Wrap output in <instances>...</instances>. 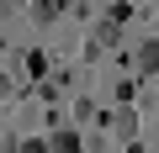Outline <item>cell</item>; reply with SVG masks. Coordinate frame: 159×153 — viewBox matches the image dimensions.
Returning a JSON list of instances; mask_svg holds the SVG:
<instances>
[{"instance_id": "obj_1", "label": "cell", "mask_w": 159, "mask_h": 153, "mask_svg": "<svg viewBox=\"0 0 159 153\" xmlns=\"http://www.w3.org/2000/svg\"><path fill=\"white\" fill-rule=\"evenodd\" d=\"M90 42H96V48H122V21H117V16L96 21V27H90Z\"/></svg>"}, {"instance_id": "obj_2", "label": "cell", "mask_w": 159, "mask_h": 153, "mask_svg": "<svg viewBox=\"0 0 159 153\" xmlns=\"http://www.w3.org/2000/svg\"><path fill=\"white\" fill-rule=\"evenodd\" d=\"M133 69H138V74H159V37L138 42V53H133Z\"/></svg>"}, {"instance_id": "obj_3", "label": "cell", "mask_w": 159, "mask_h": 153, "mask_svg": "<svg viewBox=\"0 0 159 153\" xmlns=\"http://www.w3.org/2000/svg\"><path fill=\"white\" fill-rule=\"evenodd\" d=\"M48 148H58V153H80V148H85V137H80L74 127H58V132H48Z\"/></svg>"}, {"instance_id": "obj_4", "label": "cell", "mask_w": 159, "mask_h": 153, "mask_svg": "<svg viewBox=\"0 0 159 153\" xmlns=\"http://www.w3.org/2000/svg\"><path fill=\"white\" fill-rule=\"evenodd\" d=\"M111 132H117V142H127V137L138 132V111H127V106H122V111L111 116Z\"/></svg>"}, {"instance_id": "obj_5", "label": "cell", "mask_w": 159, "mask_h": 153, "mask_svg": "<svg viewBox=\"0 0 159 153\" xmlns=\"http://www.w3.org/2000/svg\"><path fill=\"white\" fill-rule=\"evenodd\" d=\"M58 11H64V0H37V6H32V16H37V21H53Z\"/></svg>"}, {"instance_id": "obj_6", "label": "cell", "mask_w": 159, "mask_h": 153, "mask_svg": "<svg viewBox=\"0 0 159 153\" xmlns=\"http://www.w3.org/2000/svg\"><path fill=\"white\" fill-rule=\"evenodd\" d=\"M11 95H16V90H11V79H6V74H0V106H6Z\"/></svg>"}, {"instance_id": "obj_7", "label": "cell", "mask_w": 159, "mask_h": 153, "mask_svg": "<svg viewBox=\"0 0 159 153\" xmlns=\"http://www.w3.org/2000/svg\"><path fill=\"white\" fill-rule=\"evenodd\" d=\"M106 6H111V0H106Z\"/></svg>"}]
</instances>
